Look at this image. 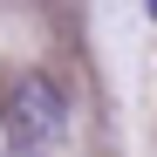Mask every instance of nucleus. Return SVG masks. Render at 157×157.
Wrapping results in <instances>:
<instances>
[{
	"instance_id": "f257e3e1",
	"label": "nucleus",
	"mask_w": 157,
	"mask_h": 157,
	"mask_svg": "<svg viewBox=\"0 0 157 157\" xmlns=\"http://www.w3.org/2000/svg\"><path fill=\"white\" fill-rule=\"evenodd\" d=\"M0 123H7L14 144H48V137H62L68 102H62V89L48 75H14L7 96H0Z\"/></svg>"
},
{
	"instance_id": "f03ea898",
	"label": "nucleus",
	"mask_w": 157,
	"mask_h": 157,
	"mask_svg": "<svg viewBox=\"0 0 157 157\" xmlns=\"http://www.w3.org/2000/svg\"><path fill=\"white\" fill-rule=\"evenodd\" d=\"M144 14H150V21H157V0H144Z\"/></svg>"
}]
</instances>
